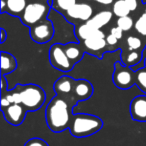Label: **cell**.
I'll list each match as a JSON object with an SVG mask.
<instances>
[{"label":"cell","instance_id":"cell-12","mask_svg":"<svg viewBox=\"0 0 146 146\" xmlns=\"http://www.w3.org/2000/svg\"><path fill=\"white\" fill-rule=\"evenodd\" d=\"M93 94V86L88 80L78 79L75 80L74 88H73V97L76 102L84 101L89 99Z\"/></svg>","mask_w":146,"mask_h":146},{"label":"cell","instance_id":"cell-5","mask_svg":"<svg viewBox=\"0 0 146 146\" xmlns=\"http://www.w3.org/2000/svg\"><path fill=\"white\" fill-rule=\"evenodd\" d=\"M113 83L116 87L122 90H126L135 85V71L131 67L123 64L121 62H116L114 64Z\"/></svg>","mask_w":146,"mask_h":146},{"label":"cell","instance_id":"cell-4","mask_svg":"<svg viewBox=\"0 0 146 146\" xmlns=\"http://www.w3.org/2000/svg\"><path fill=\"white\" fill-rule=\"evenodd\" d=\"M50 6L42 2H32L27 4L25 10L20 16L21 21L26 26H33L40 21L46 19Z\"/></svg>","mask_w":146,"mask_h":146},{"label":"cell","instance_id":"cell-11","mask_svg":"<svg viewBox=\"0 0 146 146\" xmlns=\"http://www.w3.org/2000/svg\"><path fill=\"white\" fill-rule=\"evenodd\" d=\"M130 114L135 121H146V95L136 96L130 103Z\"/></svg>","mask_w":146,"mask_h":146},{"label":"cell","instance_id":"cell-23","mask_svg":"<svg viewBox=\"0 0 146 146\" xmlns=\"http://www.w3.org/2000/svg\"><path fill=\"white\" fill-rule=\"evenodd\" d=\"M134 21L129 15L123 17H118L117 21H116V25L122 29L123 31H129L132 27L134 26Z\"/></svg>","mask_w":146,"mask_h":146},{"label":"cell","instance_id":"cell-25","mask_svg":"<svg viewBox=\"0 0 146 146\" xmlns=\"http://www.w3.org/2000/svg\"><path fill=\"white\" fill-rule=\"evenodd\" d=\"M134 28L137 31L139 34L146 36V17L143 14L136 20V22L134 23Z\"/></svg>","mask_w":146,"mask_h":146},{"label":"cell","instance_id":"cell-22","mask_svg":"<svg viewBox=\"0 0 146 146\" xmlns=\"http://www.w3.org/2000/svg\"><path fill=\"white\" fill-rule=\"evenodd\" d=\"M53 7L61 12H67L76 4V0H52Z\"/></svg>","mask_w":146,"mask_h":146},{"label":"cell","instance_id":"cell-19","mask_svg":"<svg viewBox=\"0 0 146 146\" xmlns=\"http://www.w3.org/2000/svg\"><path fill=\"white\" fill-rule=\"evenodd\" d=\"M130 52H128L127 54L122 55V58H123V64L127 65L129 67L135 66L138 63L141 61L142 55L143 52L140 50H129Z\"/></svg>","mask_w":146,"mask_h":146},{"label":"cell","instance_id":"cell-3","mask_svg":"<svg viewBox=\"0 0 146 146\" xmlns=\"http://www.w3.org/2000/svg\"><path fill=\"white\" fill-rule=\"evenodd\" d=\"M21 95V104L26 108L27 111H36L43 106L46 100L43 88L35 84L17 85Z\"/></svg>","mask_w":146,"mask_h":146},{"label":"cell","instance_id":"cell-30","mask_svg":"<svg viewBox=\"0 0 146 146\" xmlns=\"http://www.w3.org/2000/svg\"><path fill=\"white\" fill-rule=\"evenodd\" d=\"M7 85H8V83H7L4 75H1V93H4V92H6L8 90Z\"/></svg>","mask_w":146,"mask_h":146},{"label":"cell","instance_id":"cell-33","mask_svg":"<svg viewBox=\"0 0 146 146\" xmlns=\"http://www.w3.org/2000/svg\"><path fill=\"white\" fill-rule=\"evenodd\" d=\"M143 67H145V68H146V58H145V60H144V64H143Z\"/></svg>","mask_w":146,"mask_h":146},{"label":"cell","instance_id":"cell-34","mask_svg":"<svg viewBox=\"0 0 146 146\" xmlns=\"http://www.w3.org/2000/svg\"><path fill=\"white\" fill-rule=\"evenodd\" d=\"M143 15L146 17V7H145V10H144V12H143Z\"/></svg>","mask_w":146,"mask_h":146},{"label":"cell","instance_id":"cell-17","mask_svg":"<svg viewBox=\"0 0 146 146\" xmlns=\"http://www.w3.org/2000/svg\"><path fill=\"white\" fill-rule=\"evenodd\" d=\"M27 6V0H6V12L13 16H21Z\"/></svg>","mask_w":146,"mask_h":146},{"label":"cell","instance_id":"cell-31","mask_svg":"<svg viewBox=\"0 0 146 146\" xmlns=\"http://www.w3.org/2000/svg\"><path fill=\"white\" fill-rule=\"evenodd\" d=\"M94 1H96V2L100 3V4H103V5H110L113 2V0H94Z\"/></svg>","mask_w":146,"mask_h":146},{"label":"cell","instance_id":"cell-16","mask_svg":"<svg viewBox=\"0 0 146 146\" xmlns=\"http://www.w3.org/2000/svg\"><path fill=\"white\" fill-rule=\"evenodd\" d=\"M17 68L16 58L12 54L2 51L1 52V75L9 74Z\"/></svg>","mask_w":146,"mask_h":146},{"label":"cell","instance_id":"cell-27","mask_svg":"<svg viewBox=\"0 0 146 146\" xmlns=\"http://www.w3.org/2000/svg\"><path fill=\"white\" fill-rule=\"evenodd\" d=\"M123 32H124V31L118 26L112 27L111 30H110V33H111L113 36H115L117 39H121L122 37H123Z\"/></svg>","mask_w":146,"mask_h":146},{"label":"cell","instance_id":"cell-29","mask_svg":"<svg viewBox=\"0 0 146 146\" xmlns=\"http://www.w3.org/2000/svg\"><path fill=\"white\" fill-rule=\"evenodd\" d=\"M126 4L130 11H135L138 6V0H125Z\"/></svg>","mask_w":146,"mask_h":146},{"label":"cell","instance_id":"cell-6","mask_svg":"<svg viewBox=\"0 0 146 146\" xmlns=\"http://www.w3.org/2000/svg\"><path fill=\"white\" fill-rule=\"evenodd\" d=\"M49 61L53 68L57 69L62 72H68L72 70L74 63L68 58L65 52L64 45L60 43L53 44L49 50Z\"/></svg>","mask_w":146,"mask_h":146},{"label":"cell","instance_id":"cell-10","mask_svg":"<svg viewBox=\"0 0 146 146\" xmlns=\"http://www.w3.org/2000/svg\"><path fill=\"white\" fill-rule=\"evenodd\" d=\"M68 18L86 22L93 16V8L87 3H76L66 12Z\"/></svg>","mask_w":146,"mask_h":146},{"label":"cell","instance_id":"cell-8","mask_svg":"<svg viewBox=\"0 0 146 146\" xmlns=\"http://www.w3.org/2000/svg\"><path fill=\"white\" fill-rule=\"evenodd\" d=\"M106 35L101 29H97L91 37L85 39L83 41V45L85 47L86 52L90 54L96 55L97 52H101L107 45L106 42Z\"/></svg>","mask_w":146,"mask_h":146},{"label":"cell","instance_id":"cell-1","mask_svg":"<svg viewBox=\"0 0 146 146\" xmlns=\"http://www.w3.org/2000/svg\"><path fill=\"white\" fill-rule=\"evenodd\" d=\"M72 116L71 105L65 98L59 95H56L50 100L45 110L46 124L54 133L69 129Z\"/></svg>","mask_w":146,"mask_h":146},{"label":"cell","instance_id":"cell-7","mask_svg":"<svg viewBox=\"0 0 146 146\" xmlns=\"http://www.w3.org/2000/svg\"><path fill=\"white\" fill-rule=\"evenodd\" d=\"M54 26L48 19H44L30 27L31 39L39 44L49 42L54 36Z\"/></svg>","mask_w":146,"mask_h":146},{"label":"cell","instance_id":"cell-28","mask_svg":"<svg viewBox=\"0 0 146 146\" xmlns=\"http://www.w3.org/2000/svg\"><path fill=\"white\" fill-rule=\"evenodd\" d=\"M105 39H106V42H107V45H110V46L116 45L118 43V40H119V39H117L115 36H113L111 33H110L109 35H107Z\"/></svg>","mask_w":146,"mask_h":146},{"label":"cell","instance_id":"cell-2","mask_svg":"<svg viewBox=\"0 0 146 146\" xmlns=\"http://www.w3.org/2000/svg\"><path fill=\"white\" fill-rule=\"evenodd\" d=\"M103 121L98 116L86 113H78L72 116L69 130L74 137H87L100 131Z\"/></svg>","mask_w":146,"mask_h":146},{"label":"cell","instance_id":"cell-20","mask_svg":"<svg viewBox=\"0 0 146 146\" xmlns=\"http://www.w3.org/2000/svg\"><path fill=\"white\" fill-rule=\"evenodd\" d=\"M112 12L115 16L117 17H123L129 15V13L131 12L130 9L128 8L127 4H126L125 0H117L115 1L112 7Z\"/></svg>","mask_w":146,"mask_h":146},{"label":"cell","instance_id":"cell-35","mask_svg":"<svg viewBox=\"0 0 146 146\" xmlns=\"http://www.w3.org/2000/svg\"><path fill=\"white\" fill-rule=\"evenodd\" d=\"M87 1H89V0H87Z\"/></svg>","mask_w":146,"mask_h":146},{"label":"cell","instance_id":"cell-9","mask_svg":"<svg viewBox=\"0 0 146 146\" xmlns=\"http://www.w3.org/2000/svg\"><path fill=\"white\" fill-rule=\"evenodd\" d=\"M4 114V118L8 123L11 125L18 126L24 121L25 116H26V108L22 104H11L8 107L1 109Z\"/></svg>","mask_w":146,"mask_h":146},{"label":"cell","instance_id":"cell-15","mask_svg":"<svg viewBox=\"0 0 146 146\" xmlns=\"http://www.w3.org/2000/svg\"><path fill=\"white\" fill-rule=\"evenodd\" d=\"M112 13L113 12H111V11H109V10L100 11V12H98L97 14L93 15V16H92L88 21H86V22H87L88 24L91 25L92 27H94V28L101 29L102 27L106 26V25L111 21L112 15H113Z\"/></svg>","mask_w":146,"mask_h":146},{"label":"cell","instance_id":"cell-32","mask_svg":"<svg viewBox=\"0 0 146 146\" xmlns=\"http://www.w3.org/2000/svg\"><path fill=\"white\" fill-rule=\"evenodd\" d=\"M6 37H7L6 31H5L3 28H1V44L5 42V40H6Z\"/></svg>","mask_w":146,"mask_h":146},{"label":"cell","instance_id":"cell-24","mask_svg":"<svg viewBox=\"0 0 146 146\" xmlns=\"http://www.w3.org/2000/svg\"><path fill=\"white\" fill-rule=\"evenodd\" d=\"M126 43H127V46L129 50H140L142 47L141 39L137 36H133V35L127 37Z\"/></svg>","mask_w":146,"mask_h":146},{"label":"cell","instance_id":"cell-26","mask_svg":"<svg viewBox=\"0 0 146 146\" xmlns=\"http://www.w3.org/2000/svg\"><path fill=\"white\" fill-rule=\"evenodd\" d=\"M24 146H49L48 143L46 141H44L41 138H31L29 139L26 143L24 144Z\"/></svg>","mask_w":146,"mask_h":146},{"label":"cell","instance_id":"cell-13","mask_svg":"<svg viewBox=\"0 0 146 146\" xmlns=\"http://www.w3.org/2000/svg\"><path fill=\"white\" fill-rule=\"evenodd\" d=\"M74 84H75V80L73 78L69 77V76H62L55 81L53 89L57 95L63 97V96L73 93Z\"/></svg>","mask_w":146,"mask_h":146},{"label":"cell","instance_id":"cell-18","mask_svg":"<svg viewBox=\"0 0 146 146\" xmlns=\"http://www.w3.org/2000/svg\"><path fill=\"white\" fill-rule=\"evenodd\" d=\"M96 30H97V29L92 27L91 25L88 24L87 22H84L83 24L79 25V26L75 29V35L78 40L84 41L85 39L91 37Z\"/></svg>","mask_w":146,"mask_h":146},{"label":"cell","instance_id":"cell-14","mask_svg":"<svg viewBox=\"0 0 146 146\" xmlns=\"http://www.w3.org/2000/svg\"><path fill=\"white\" fill-rule=\"evenodd\" d=\"M64 49L68 58L74 64H76L80 60H82V58H83L84 54L86 52L84 45H81L80 43H67V44H64Z\"/></svg>","mask_w":146,"mask_h":146},{"label":"cell","instance_id":"cell-21","mask_svg":"<svg viewBox=\"0 0 146 146\" xmlns=\"http://www.w3.org/2000/svg\"><path fill=\"white\" fill-rule=\"evenodd\" d=\"M135 85L146 94V68H139L135 71Z\"/></svg>","mask_w":146,"mask_h":146}]
</instances>
